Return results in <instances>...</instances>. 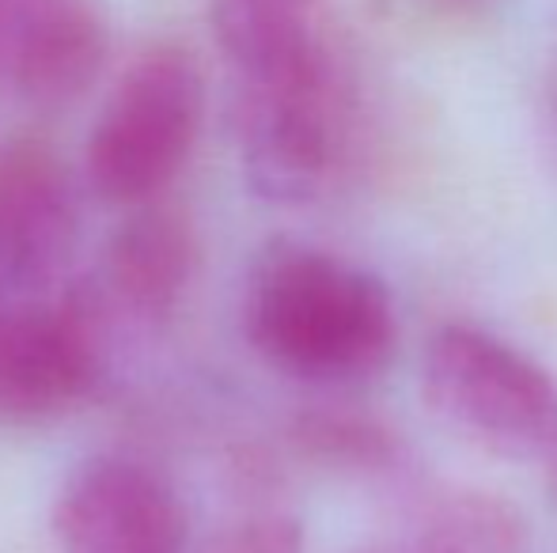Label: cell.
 I'll list each match as a JSON object with an SVG mask.
<instances>
[{
  "mask_svg": "<svg viewBox=\"0 0 557 553\" xmlns=\"http://www.w3.org/2000/svg\"><path fill=\"white\" fill-rule=\"evenodd\" d=\"M243 323L265 361L319 384L380 372L398 338L387 285L308 243H273L258 259Z\"/></svg>",
  "mask_w": 557,
  "mask_h": 553,
  "instance_id": "cell-1",
  "label": "cell"
},
{
  "mask_svg": "<svg viewBox=\"0 0 557 553\" xmlns=\"http://www.w3.org/2000/svg\"><path fill=\"white\" fill-rule=\"evenodd\" d=\"M421 387L436 417L493 455L557 451V384L497 334L467 323L441 326L425 345Z\"/></svg>",
  "mask_w": 557,
  "mask_h": 553,
  "instance_id": "cell-2",
  "label": "cell"
},
{
  "mask_svg": "<svg viewBox=\"0 0 557 553\" xmlns=\"http://www.w3.org/2000/svg\"><path fill=\"white\" fill-rule=\"evenodd\" d=\"M206 118V80L186 50L133 61L88 137V183L107 205H145L175 183Z\"/></svg>",
  "mask_w": 557,
  "mask_h": 553,
  "instance_id": "cell-3",
  "label": "cell"
},
{
  "mask_svg": "<svg viewBox=\"0 0 557 553\" xmlns=\"http://www.w3.org/2000/svg\"><path fill=\"white\" fill-rule=\"evenodd\" d=\"M349 99L337 53L304 73L243 84V171L265 201L304 205L331 183L345 148Z\"/></svg>",
  "mask_w": 557,
  "mask_h": 553,
  "instance_id": "cell-4",
  "label": "cell"
},
{
  "mask_svg": "<svg viewBox=\"0 0 557 553\" xmlns=\"http://www.w3.org/2000/svg\"><path fill=\"white\" fill-rule=\"evenodd\" d=\"M99 311L81 288L0 303V425L61 417L91 391L103 356Z\"/></svg>",
  "mask_w": 557,
  "mask_h": 553,
  "instance_id": "cell-5",
  "label": "cell"
},
{
  "mask_svg": "<svg viewBox=\"0 0 557 553\" xmlns=\"http://www.w3.org/2000/svg\"><path fill=\"white\" fill-rule=\"evenodd\" d=\"M61 553H186L175 489L133 458L84 463L53 501Z\"/></svg>",
  "mask_w": 557,
  "mask_h": 553,
  "instance_id": "cell-6",
  "label": "cell"
},
{
  "mask_svg": "<svg viewBox=\"0 0 557 553\" xmlns=\"http://www.w3.org/2000/svg\"><path fill=\"white\" fill-rule=\"evenodd\" d=\"M81 231L65 167L46 148L0 152V303L50 296Z\"/></svg>",
  "mask_w": 557,
  "mask_h": 553,
  "instance_id": "cell-7",
  "label": "cell"
},
{
  "mask_svg": "<svg viewBox=\"0 0 557 553\" xmlns=\"http://www.w3.org/2000/svg\"><path fill=\"white\" fill-rule=\"evenodd\" d=\"M137 213L114 231L107 247L103 296L99 303L129 311L137 318H160L175 311L198 266V239L183 213L163 205H133Z\"/></svg>",
  "mask_w": 557,
  "mask_h": 553,
  "instance_id": "cell-8",
  "label": "cell"
},
{
  "mask_svg": "<svg viewBox=\"0 0 557 553\" xmlns=\"http://www.w3.org/2000/svg\"><path fill=\"white\" fill-rule=\"evenodd\" d=\"M107 30L91 12L58 0H38L8 58L15 88L27 103L58 111L84 96L103 73Z\"/></svg>",
  "mask_w": 557,
  "mask_h": 553,
  "instance_id": "cell-9",
  "label": "cell"
},
{
  "mask_svg": "<svg viewBox=\"0 0 557 553\" xmlns=\"http://www.w3.org/2000/svg\"><path fill=\"white\" fill-rule=\"evenodd\" d=\"M213 35L243 84L304 73L334 53L319 0H213Z\"/></svg>",
  "mask_w": 557,
  "mask_h": 553,
  "instance_id": "cell-10",
  "label": "cell"
},
{
  "mask_svg": "<svg viewBox=\"0 0 557 553\" xmlns=\"http://www.w3.org/2000/svg\"><path fill=\"white\" fill-rule=\"evenodd\" d=\"M372 553H528V524L493 493H451Z\"/></svg>",
  "mask_w": 557,
  "mask_h": 553,
  "instance_id": "cell-11",
  "label": "cell"
},
{
  "mask_svg": "<svg viewBox=\"0 0 557 553\" xmlns=\"http://www.w3.org/2000/svg\"><path fill=\"white\" fill-rule=\"evenodd\" d=\"M300 440L311 455L331 458V463L342 466H357V470H387L398 458L395 436L364 417L315 414L300 425Z\"/></svg>",
  "mask_w": 557,
  "mask_h": 553,
  "instance_id": "cell-12",
  "label": "cell"
},
{
  "mask_svg": "<svg viewBox=\"0 0 557 553\" xmlns=\"http://www.w3.org/2000/svg\"><path fill=\"white\" fill-rule=\"evenodd\" d=\"M209 553H304V539L293 519L258 516L227 531Z\"/></svg>",
  "mask_w": 557,
  "mask_h": 553,
  "instance_id": "cell-13",
  "label": "cell"
},
{
  "mask_svg": "<svg viewBox=\"0 0 557 553\" xmlns=\"http://www.w3.org/2000/svg\"><path fill=\"white\" fill-rule=\"evenodd\" d=\"M35 4L38 0H0V65H8V58L15 50V38H20L23 23H27Z\"/></svg>",
  "mask_w": 557,
  "mask_h": 553,
  "instance_id": "cell-14",
  "label": "cell"
},
{
  "mask_svg": "<svg viewBox=\"0 0 557 553\" xmlns=\"http://www.w3.org/2000/svg\"><path fill=\"white\" fill-rule=\"evenodd\" d=\"M543 140H546V155H550L554 171H557V53L550 76H546V91H543Z\"/></svg>",
  "mask_w": 557,
  "mask_h": 553,
  "instance_id": "cell-15",
  "label": "cell"
}]
</instances>
